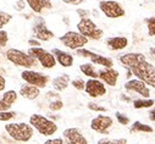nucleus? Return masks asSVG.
Returning a JSON list of instances; mask_svg holds the SVG:
<instances>
[{"label":"nucleus","instance_id":"1","mask_svg":"<svg viewBox=\"0 0 155 144\" xmlns=\"http://www.w3.org/2000/svg\"><path fill=\"white\" fill-rule=\"evenodd\" d=\"M119 61L130 68V72L137 77V80L155 88V66L147 60L144 54L127 53L119 56Z\"/></svg>","mask_w":155,"mask_h":144},{"label":"nucleus","instance_id":"2","mask_svg":"<svg viewBox=\"0 0 155 144\" xmlns=\"http://www.w3.org/2000/svg\"><path fill=\"white\" fill-rule=\"evenodd\" d=\"M5 131L16 142L21 143H27L31 140L33 137V127L29 123L26 122H14V123H8L5 125Z\"/></svg>","mask_w":155,"mask_h":144},{"label":"nucleus","instance_id":"3","mask_svg":"<svg viewBox=\"0 0 155 144\" xmlns=\"http://www.w3.org/2000/svg\"><path fill=\"white\" fill-rule=\"evenodd\" d=\"M29 125L34 129H37L42 136H45V137H50V136L55 134L58 131V125L54 121H51V120H49L45 116L39 115V114L31 115Z\"/></svg>","mask_w":155,"mask_h":144},{"label":"nucleus","instance_id":"4","mask_svg":"<svg viewBox=\"0 0 155 144\" xmlns=\"http://www.w3.org/2000/svg\"><path fill=\"white\" fill-rule=\"evenodd\" d=\"M77 32L81 33L88 41H99L104 35L103 29H100L89 17L80 20V22L77 23Z\"/></svg>","mask_w":155,"mask_h":144},{"label":"nucleus","instance_id":"5","mask_svg":"<svg viewBox=\"0 0 155 144\" xmlns=\"http://www.w3.org/2000/svg\"><path fill=\"white\" fill-rule=\"evenodd\" d=\"M5 55H6V59L11 64H14L15 66L25 67L27 70H29L31 67L37 66V61L31 55H28L27 53H25L22 50L11 48V49H8V51H6Z\"/></svg>","mask_w":155,"mask_h":144},{"label":"nucleus","instance_id":"6","mask_svg":"<svg viewBox=\"0 0 155 144\" xmlns=\"http://www.w3.org/2000/svg\"><path fill=\"white\" fill-rule=\"evenodd\" d=\"M27 54L31 55L35 61L39 62L42 65V67H44V68H54L56 66V60H55L54 55L50 51H48L41 47L29 48Z\"/></svg>","mask_w":155,"mask_h":144},{"label":"nucleus","instance_id":"7","mask_svg":"<svg viewBox=\"0 0 155 144\" xmlns=\"http://www.w3.org/2000/svg\"><path fill=\"white\" fill-rule=\"evenodd\" d=\"M60 42L68 49L71 50H77V49H81L84 45H87L88 39L86 37L78 32L76 31H68L65 34H62L60 37Z\"/></svg>","mask_w":155,"mask_h":144},{"label":"nucleus","instance_id":"8","mask_svg":"<svg viewBox=\"0 0 155 144\" xmlns=\"http://www.w3.org/2000/svg\"><path fill=\"white\" fill-rule=\"evenodd\" d=\"M21 78L31 86H34L37 88H45L50 81V77L48 75H44L42 72L33 71V70H25L21 74Z\"/></svg>","mask_w":155,"mask_h":144},{"label":"nucleus","instance_id":"9","mask_svg":"<svg viewBox=\"0 0 155 144\" xmlns=\"http://www.w3.org/2000/svg\"><path fill=\"white\" fill-rule=\"evenodd\" d=\"M99 9L109 18H120L126 14L124 6L115 0H101L99 3Z\"/></svg>","mask_w":155,"mask_h":144},{"label":"nucleus","instance_id":"10","mask_svg":"<svg viewBox=\"0 0 155 144\" xmlns=\"http://www.w3.org/2000/svg\"><path fill=\"white\" fill-rule=\"evenodd\" d=\"M32 33H33V37L39 42H49L55 37L54 32H51L47 27L43 17H37L34 20V23L32 26Z\"/></svg>","mask_w":155,"mask_h":144},{"label":"nucleus","instance_id":"11","mask_svg":"<svg viewBox=\"0 0 155 144\" xmlns=\"http://www.w3.org/2000/svg\"><path fill=\"white\" fill-rule=\"evenodd\" d=\"M76 54L81 56V57H87V59H91L92 64L93 65H99V66H103V67H112L114 66V60L111 57H107V56H104V55H100V54H97V53H93L88 49H84V48H81V49H77L76 50Z\"/></svg>","mask_w":155,"mask_h":144},{"label":"nucleus","instance_id":"12","mask_svg":"<svg viewBox=\"0 0 155 144\" xmlns=\"http://www.w3.org/2000/svg\"><path fill=\"white\" fill-rule=\"evenodd\" d=\"M112 125H114V120L106 115H98L91 121V128L100 134H107Z\"/></svg>","mask_w":155,"mask_h":144},{"label":"nucleus","instance_id":"13","mask_svg":"<svg viewBox=\"0 0 155 144\" xmlns=\"http://www.w3.org/2000/svg\"><path fill=\"white\" fill-rule=\"evenodd\" d=\"M84 90L91 98H100V97L106 94L105 84L98 78H89L86 82Z\"/></svg>","mask_w":155,"mask_h":144},{"label":"nucleus","instance_id":"14","mask_svg":"<svg viewBox=\"0 0 155 144\" xmlns=\"http://www.w3.org/2000/svg\"><path fill=\"white\" fill-rule=\"evenodd\" d=\"M65 144H88L87 138L83 136V133L76 127L66 128L62 133Z\"/></svg>","mask_w":155,"mask_h":144},{"label":"nucleus","instance_id":"15","mask_svg":"<svg viewBox=\"0 0 155 144\" xmlns=\"http://www.w3.org/2000/svg\"><path fill=\"white\" fill-rule=\"evenodd\" d=\"M119 76H120L119 71L112 68V67H110V68L104 67V68L98 71V80H100L103 83H105L110 87H115L117 84Z\"/></svg>","mask_w":155,"mask_h":144},{"label":"nucleus","instance_id":"16","mask_svg":"<svg viewBox=\"0 0 155 144\" xmlns=\"http://www.w3.org/2000/svg\"><path fill=\"white\" fill-rule=\"evenodd\" d=\"M125 89L128 92H134V93L142 95L143 98H149V95H150L149 87L144 82H142L137 78L136 80H128L125 83Z\"/></svg>","mask_w":155,"mask_h":144},{"label":"nucleus","instance_id":"17","mask_svg":"<svg viewBox=\"0 0 155 144\" xmlns=\"http://www.w3.org/2000/svg\"><path fill=\"white\" fill-rule=\"evenodd\" d=\"M106 47L112 50V51H119V50H124L127 45H128V39L122 35H116V37H109L105 41Z\"/></svg>","mask_w":155,"mask_h":144},{"label":"nucleus","instance_id":"18","mask_svg":"<svg viewBox=\"0 0 155 144\" xmlns=\"http://www.w3.org/2000/svg\"><path fill=\"white\" fill-rule=\"evenodd\" d=\"M17 100V93L15 90H6L0 97V113L8 111Z\"/></svg>","mask_w":155,"mask_h":144},{"label":"nucleus","instance_id":"19","mask_svg":"<svg viewBox=\"0 0 155 144\" xmlns=\"http://www.w3.org/2000/svg\"><path fill=\"white\" fill-rule=\"evenodd\" d=\"M50 53L54 55L56 62H59L62 67H71L73 65V56L71 54H68L61 49H58V48H54Z\"/></svg>","mask_w":155,"mask_h":144},{"label":"nucleus","instance_id":"20","mask_svg":"<svg viewBox=\"0 0 155 144\" xmlns=\"http://www.w3.org/2000/svg\"><path fill=\"white\" fill-rule=\"evenodd\" d=\"M31 10L35 14H42L44 10L53 9L51 0H25Z\"/></svg>","mask_w":155,"mask_h":144},{"label":"nucleus","instance_id":"21","mask_svg":"<svg viewBox=\"0 0 155 144\" xmlns=\"http://www.w3.org/2000/svg\"><path fill=\"white\" fill-rule=\"evenodd\" d=\"M20 95H22L25 99H28V100H34L37 99L38 97L41 95V89L37 88L34 86H31V84H22L20 87Z\"/></svg>","mask_w":155,"mask_h":144},{"label":"nucleus","instance_id":"22","mask_svg":"<svg viewBox=\"0 0 155 144\" xmlns=\"http://www.w3.org/2000/svg\"><path fill=\"white\" fill-rule=\"evenodd\" d=\"M71 82V78L67 74H64V75H60L58 77H55L53 81H51V84H53V88L56 90V92H64L67 89L68 84Z\"/></svg>","mask_w":155,"mask_h":144},{"label":"nucleus","instance_id":"23","mask_svg":"<svg viewBox=\"0 0 155 144\" xmlns=\"http://www.w3.org/2000/svg\"><path fill=\"white\" fill-rule=\"evenodd\" d=\"M80 70H81V72L84 76H87L89 78H98V71H95V67L93 66L92 62L82 64L80 66Z\"/></svg>","mask_w":155,"mask_h":144},{"label":"nucleus","instance_id":"24","mask_svg":"<svg viewBox=\"0 0 155 144\" xmlns=\"http://www.w3.org/2000/svg\"><path fill=\"white\" fill-rule=\"evenodd\" d=\"M155 104L154 99H149V98H140L133 101V107L134 109H149Z\"/></svg>","mask_w":155,"mask_h":144},{"label":"nucleus","instance_id":"25","mask_svg":"<svg viewBox=\"0 0 155 144\" xmlns=\"http://www.w3.org/2000/svg\"><path fill=\"white\" fill-rule=\"evenodd\" d=\"M131 133H136V132H143V133H151L153 132V127H150L149 125H145L143 122H139V121H136L132 126H131V129H130Z\"/></svg>","mask_w":155,"mask_h":144},{"label":"nucleus","instance_id":"26","mask_svg":"<svg viewBox=\"0 0 155 144\" xmlns=\"http://www.w3.org/2000/svg\"><path fill=\"white\" fill-rule=\"evenodd\" d=\"M97 144H127L126 138H119V139H111V138H101L98 140Z\"/></svg>","mask_w":155,"mask_h":144},{"label":"nucleus","instance_id":"27","mask_svg":"<svg viewBox=\"0 0 155 144\" xmlns=\"http://www.w3.org/2000/svg\"><path fill=\"white\" fill-rule=\"evenodd\" d=\"M145 22H147V28H148L149 35L150 37H155V16L147 18Z\"/></svg>","mask_w":155,"mask_h":144},{"label":"nucleus","instance_id":"28","mask_svg":"<svg viewBox=\"0 0 155 144\" xmlns=\"http://www.w3.org/2000/svg\"><path fill=\"white\" fill-rule=\"evenodd\" d=\"M11 20H12V16L10 14L0 11V29H3V27H5Z\"/></svg>","mask_w":155,"mask_h":144},{"label":"nucleus","instance_id":"29","mask_svg":"<svg viewBox=\"0 0 155 144\" xmlns=\"http://www.w3.org/2000/svg\"><path fill=\"white\" fill-rule=\"evenodd\" d=\"M62 107H64V103H62L61 99H54L49 104V109L51 111H59V110L62 109Z\"/></svg>","mask_w":155,"mask_h":144},{"label":"nucleus","instance_id":"30","mask_svg":"<svg viewBox=\"0 0 155 144\" xmlns=\"http://www.w3.org/2000/svg\"><path fill=\"white\" fill-rule=\"evenodd\" d=\"M15 116H16V113L15 111H10V110L2 111V113H0V121H2V122H8L11 119H14Z\"/></svg>","mask_w":155,"mask_h":144},{"label":"nucleus","instance_id":"31","mask_svg":"<svg viewBox=\"0 0 155 144\" xmlns=\"http://www.w3.org/2000/svg\"><path fill=\"white\" fill-rule=\"evenodd\" d=\"M9 42V34L6 31L0 29V49H3L4 47H6Z\"/></svg>","mask_w":155,"mask_h":144},{"label":"nucleus","instance_id":"32","mask_svg":"<svg viewBox=\"0 0 155 144\" xmlns=\"http://www.w3.org/2000/svg\"><path fill=\"white\" fill-rule=\"evenodd\" d=\"M88 109L92 110V111H97V113H106L107 111L106 107H104V106H101V105H99L97 103H89L88 104Z\"/></svg>","mask_w":155,"mask_h":144},{"label":"nucleus","instance_id":"33","mask_svg":"<svg viewBox=\"0 0 155 144\" xmlns=\"http://www.w3.org/2000/svg\"><path fill=\"white\" fill-rule=\"evenodd\" d=\"M115 116H116V119H117V121L120 122V125L126 126V125H128V123H130V117H128L127 115H125V114L120 113V111L116 113V114H115Z\"/></svg>","mask_w":155,"mask_h":144},{"label":"nucleus","instance_id":"34","mask_svg":"<svg viewBox=\"0 0 155 144\" xmlns=\"http://www.w3.org/2000/svg\"><path fill=\"white\" fill-rule=\"evenodd\" d=\"M71 84L73 86L74 89L77 90H84V86H86V82L82 80V78H76L71 82Z\"/></svg>","mask_w":155,"mask_h":144},{"label":"nucleus","instance_id":"35","mask_svg":"<svg viewBox=\"0 0 155 144\" xmlns=\"http://www.w3.org/2000/svg\"><path fill=\"white\" fill-rule=\"evenodd\" d=\"M44 144H65L62 138H51L44 142Z\"/></svg>","mask_w":155,"mask_h":144},{"label":"nucleus","instance_id":"36","mask_svg":"<svg viewBox=\"0 0 155 144\" xmlns=\"http://www.w3.org/2000/svg\"><path fill=\"white\" fill-rule=\"evenodd\" d=\"M61 2L70 5H81L82 3H84V0H61Z\"/></svg>","mask_w":155,"mask_h":144},{"label":"nucleus","instance_id":"37","mask_svg":"<svg viewBox=\"0 0 155 144\" xmlns=\"http://www.w3.org/2000/svg\"><path fill=\"white\" fill-rule=\"evenodd\" d=\"M77 14H78V16L81 17V18H87V17H89V11L88 10H83V9H78L76 11Z\"/></svg>","mask_w":155,"mask_h":144},{"label":"nucleus","instance_id":"38","mask_svg":"<svg viewBox=\"0 0 155 144\" xmlns=\"http://www.w3.org/2000/svg\"><path fill=\"white\" fill-rule=\"evenodd\" d=\"M25 6H26V2H25V0H18L15 9L18 10V11H22V10L25 9Z\"/></svg>","mask_w":155,"mask_h":144},{"label":"nucleus","instance_id":"39","mask_svg":"<svg viewBox=\"0 0 155 144\" xmlns=\"http://www.w3.org/2000/svg\"><path fill=\"white\" fill-rule=\"evenodd\" d=\"M28 44H29L32 48L41 47V42H39V41H37V39H28Z\"/></svg>","mask_w":155,"mask_h":144},{"label":"nucleus","instance_id":"40","mask_svg":"<svg viewBox=\"0 0 155 144\" xmlns=\"http://www.w3.org/2000/svg\"><path fill=\"white\" fill-rule=\"evenodd\" d=\"M5 86H6V80L3 76H0V93L5 89Z\"/></svg>","mask_w":155,"mask_h":144},{"label":"nucleus","instance_id":"41","mask_svg":"<svg viewBox=\"0 0 155 144\" xmlns=\"http://www.w3.org/2000/svg\"><path fill=\"white\" fill-rule=\"evenodd\" d=\"M149 119H150L151 121H154V122H155V107H154L153 110H150V111H149Z\"/></svg>","mask_w":155,"mask_h":144}]
</instances>
